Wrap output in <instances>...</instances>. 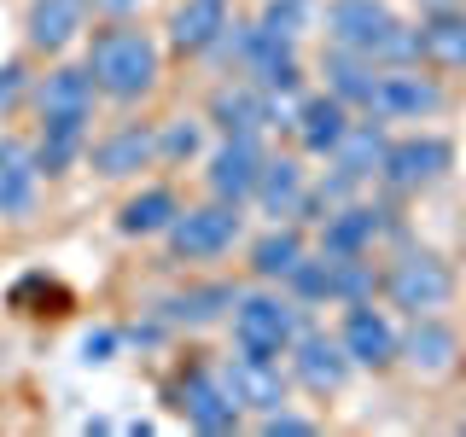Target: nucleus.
I'll use <instances>...</instances> for the list:
<instances>
[{"label": "nucleus", "mask_w": 466, "mask_h": 437, "mask_svg": "<svg viewBox=\"0 0 466 437\" xmlns=\"http://www.w3.org/2000/svg\"><path fill=\"white\" fill-rule=\"evenodd\" d=\"M228 24H233L228 0H175V12H169V47L187 53V58H198V53H210L216 41H222Z\"/></svg>", "instance_id": "412c9836"}, {"label": "nucleus", "mask_w": 466, "mask_h": 437, "mask_svg": "<svg viewBox=\"0 0 466 437\" xmlns=\"http://www.w3.org/2000/svg\"><path fill=\"white\" fill-rule=\"evenodd\" d=\"M87 164H94V175H106V181H128V175H140L146 164H157V128L152 123H123V128H111V135L87 140Z\"/></svg>", "instance_id": "6ab92c4d"}, {"label": "nucleus", "mask_w": 466, "mask_h": 437, "mask_svg": "<svg viewBox=\"0 0 466 437\" xmlns=\"http://www.w3.org/2000/svg\"><path fill=\"white\" fill-rule=\"evenodd\" d=\"M239 239H245V204H228V198L175 210V222L164 228L169 262H216V257H228Z\"/></svg>", "instance_id": "20e7f679"}, {"label": "nucleus", "mask_w": 466, "mask_h": 437, "mask_svg": "<svg viewBox=\"0 0 466 437\" xmlns=\"http://www.w3.org/2000/svg\"><path fill=\"white\" fill-rule=\"evenodd\" d=\"M228 320H233V344L239 350L286 356V344L298 339V327H303V310H298V298H280V291H239Z\"/></svg>", "instance_id": "6e6552de"}, {"label": "nucleus", "mask_w": 466, "mask_h": 437, "mask_svg": "<svg viewBox=\"0 0 466 437\" xmlns=\"http://www.w3.org/2000/svg\"><path fill=\"white\" fill-rule=\"evenodd\" d=\"M233 298H239V286H228V280L193 286V291H181V298H169V320H181V327H216V320H228Z\"/></svg>", "instance_id": "cd10ccee"}, {"label": "nucleus", "mask_w": 466, "mask_h": 437, "mask_svg": "<svg viewBox=\"0 0 466 437\" xmlns=\"http://www.w3.org/2000/svg\"><path fill=\"white\" fill-rule=\"evenodd\" d=\"M320 76H327V94H339L350 111H361V106H368V94H373L379 65H373V58H356V53L332 47L327 58H320Z\"/></svg>", "instance_id": "bb28decb"}, {"label": "nucleus", "mask_w": 466, "mask_h": 437, "mask_svg": "<svg viewBox=\"0 0 466 437\" xmlns=\"http://www.w3.org/2000/svg\"><path fill=\"white\" fill-rule=\"evenodd\" d=\"M309 18H315V0H268L257 24L268 29V36H286V41H298L303 29H309Z\"/></svg>", "instance_id": "c85d7f7f"}, {"label": "nucleus", "mask_w": 466, "mask_h": 437, "mask_svg": "<svg viewBox=\"0 0 466 437\" xmlns=\"http://www.w3.org/2000/svg\"><path fill=\"white\" fill-rule=\"evenodd\" d=\"M291 298L298 303H356V298H373L379 274H373V257H339V251H320L286 274Z\"/></svg>", "instance_id": "0eeeda50"}, {"label": "nucleus", "mask_w": 466, "mask_h": 437, "mask_svg": "<svg viewBox=\"0 0 466 437\" xmlns=\"http://www.w3.org/2000/svg\"><path fill=\"white\" fill-rule=\"evenodd\" d=\"M262 216H274V222H291V216L303 210V198H309V169H303V158H262V175H257V193Z\"/></svg>", "instance_id": "4be33fe9"}, {"label": "nucleus", "mask_w": 466, "mask_h": 437, "mask_svg": "<svg viewBox=\"0 0 466 437\" xmlns=\"http://www.w3.org/2000/svg\"><path fill=\"white\" fill-rule=\"evenodd\" d=\"M0 140H6V135H0Z\"/></svg>", "instance_id": "f704fd0d"}, {"label": "nucleus", "mask_w": 466, "mask_h": 437, "mask_svg": "<svg viewBox=\"0 0 466 437\" xmlns=\"http://www.w3.org/2000/svg\"><path fill=\"white\" fill-rule=\"evenodd\" d=\"M262 135H222V146L210 152V198H228V204H251L257 193V175H262Z\"/></svg>", "instance_id": "f3484780"}, {"label": "nucleus", "mask_w": 466, "mask_h": 437, "mask_svg": "<svg viewBox=\"0 0 466 437\" xmlns=\"http://www.w3.org/2000/svg\"><path fill=\"white\" fill-rule=\"evenodd\" d=\"M210 117H216V128H222V135H262V128H274L268 94H262L257 82H228V87H216Z\"/></svg>", "instance_id": "b1692460"}, {"label": "nucleus", "mask_w": 466, "mask_h": 437, "mask_svg": "<svg viewBox=\"0 0 466 437\" xmlns=\"http://www.w3.org/2000/svg\"><path fill=\"white\" fill-rule=\"evenodd\" d=\"M24 94H29V65L24 58H6V65H0V117L18 106Z\"/></svg>", "instance_id": "2f4dec72"}, {"label": "nucleus", "mask_w": 466, "mask_h": 437, "mask_svg": "<svg viewBox=\"0 0 466 437\" xmlns=\"http://www.w3.org/2000/svg\"><path fill=\"white\" fill-rule=\"evenodd\" d=\"M29 99H35V164L53 181V175L76 169L87 158L99 87L87 76V65H58L29 87Z\"/></svg>", "instance_id": "f257e3e1"}, {"label": "nucleus", "mask_w": 466, "mask_h": 437, "mask_svg": "<svg viewBox=\"0 0 466 437\" xmlns=\"http://www.w3.org/2000/svg\"><path fill=\"white\" fill-rule=\"evenodd\" d=\"M41 187H47V175L35 164V146L24 140H0V222H29L41 204Z\"/></svg>", "instance_id": "a211bd4d"}, {"label": "nucleus", "mask_w": 466, "mask_h": 437, "mask_svg": "<svg viewBox=\"0 0 466 437\" xmlns=\"http://www.w3.org/2000/svg\"><path fill=\"white\" fill-rule=\"evenodd\" d=\"M198 146H204V128L198 123H169L164 135H157V158H198Z\"/></svg>", "instance_id": "c756f323"}, {"label": "nucleus", "mask_w": 466, "mask_h": 437, "mask_svg": "<svg viewBox=\"0 0 466 437\" xmlns=\"http://www.w3.org/2000/svg\"><path fill=\"white\" fill-rule=\"evenodd\" d=\"M175 210H181V198H175L169 187H140V193L123 198V210H116V233H128V239H164Z\"/></svg>", "instance_id": "a878e982"}, {"label": "nucleus", "mask_w": 466, "mask_h": 437, "mask_svg": "<svg viewBox=\"0 0 466 437\" xmlns=\"http://www.w3.org/2000/svg\"><path fill=\"white\" fill-rule=\"evenodd\" d=\"M339 344H344V356L356 361V368H368V373H385V368H397V320H390L385 310H379L373 298H356V303H344Z\"/></svg>", "instance_id": "ddd939ff"}, {"label": "nucleus", "mask_w": 466, "mask_h": 437, "mask_svg": "<svg viewBox=\"0 0 466 437\" xmlns=\"http://www.w3.org/2000/svg\"><path fill=\"white\" fill-rule=\"evenodd\" d=\"M286 356H291V385H303L309 397H339V391L350 385V373H356V361L344 356V344H339V332H315V327H298V339L286 344Z\"/></svg>", "instance_id": "9b49d317"}, {"label": "nucleus", "mask_w": 466, "mask_h": 437, "mask_svg": "<svg viewBox=\"0 0 466 437\" xmlns=\"http://www.w3.org/2000/svg\"><path fill=\"white\" fill-rule=\"evenodd\" d=\"M320 251H339V257H373V245L390 233V210L385 204H332L320 216Z\"/></svg>", "instance_id": "aec40b11"}, {"label": "nucleus", "mask_w": 466, "mask_h": 437, "mask_svg": "<svg viewBox=\"0 0 466 437\" xmlns=\"http://www.w3.org/2000/svg\"><path fill=\"white\" fill-rule=\"evenodd\" d=\"M379 291H385V303L402 310V315H437V310L455 303V269L437 251H402L379 274Z\"/></svg>", "instance_id": "39448f33"}, {"label": "nucleus", "mask_w": 466, "mask_h": 437, "mask_svg": "<svg viewBox=\"0 0 466 437\" xmlns=\"http://www.w3.org/2000/svg\"><path fill=\"white\" fill-rule=\"evenodd\" d=\"M414 65L431 76H466V6H437L414 24Z\"/></svg>", "instance_id": "dca6fc26"}, {"label": "nucleus", "mask_w": 466, "mask_h": 437, "mask_svg": "<svg viewBox=\"0 0 466 437\" xmlns=\"http://www.w3.org/2000/svg\"><path fill=\"white\" fill-rule=\"evenodd\" d=\"M350 123H356V111H350L339 94H309V99L298 106V117H291V128H298V146H303L309 158H327L332 146L344 140Z\"/></svg>", "instance_id": "5701e85b"}, {"label": "nucleus", "mask_w": 466, "mask_h": 437, "mask_svg": "<svg viewBox=\"0 0 466 437\" xmlns=\"http://www.w3.org/2000/svg\"><path fill=\"white\" fill-rule=\"evenodd\" d=\"M397 361L420 379H449L461 368V332L443 315H408V332H397Z\"/></svg>", "instance_id": "4468645a"}, {"label": "nucleus", "mask_w": 466, "mask_h": 437, "mask_svg": "<svg viewBox=\"0 0 466 437\" xmlns=\"http://www.w3.org/2000/svg\"><path fill=\"white\" fill-rule=\"evenodd\" d=\"M443 106H449V94L426 65H379L361 117H379V123H426Z\"/></svg>", "instance_id": "423d86ee"}, {"label": "nucleus", "mask_w": 466, "mask_h": 437, "mask_svg": "<svg viewBox=\"0 0 466 437\" xmlns=\"http://www.w3.org/2000/svg\"><path fill=\"white\" fill-rule=\"evenodd\" d=\"M455 164V146L443 135H402V140H385V158H379V181H385V193H426L437 187Z\"/></svg>", "instance_id": "9d476101"}, {"label": "nucleus", "mask_w": 466, "mask_h": 437, "mask_svg": "<svg viewBox=\"0 0 466 437\" xmlns=\"http://www.w3.org/2000/svg\"><path fill=\"white\" fill-rule=\"evenodd\" d=\"M303 251H309L303 228H298V222H274V228L251 245V274H257L262 286H274V280H286V274L303 262Z\"/></svg>", "instance_id": "393cba45"}, {"label": "nucleus", "mask_w": 466, "mask_h": 437, "mask_svg": "<svg viewBox=\"0 0 466 437\" xmlns=\"http://www.w3.org/2000/svg\"><path fill=\"white\" fill-rule=\"evenodd\" d=\"M111 350H116V332H94L82 344V361H111Z\"/></svg>", "instance_id": "473e14b6"}, {"label": "nucleus", "mask_w": 466, "mask_h": 437, "mask_svg": "<svg viewBox=\"0 0 466 437\" xmlns=\"http://www.w3.org/2000/svg\"><path fill=\"white\" fill-rule=\"evenodd\" d=\"M309 432H315V420L309 414H291L286 402L262 414V437H309Z\"/></svg>", "instance_id": "7c9ffc66"}, {"label": "nucleus", "mask_w": 466, "mask_h": 437, "mask_svg": "<svg viewBox=\"0 0 466 437\" xmlns=\"http://www.w3.org/2000/svg\"><path fill=\"white\" fill-rule=\"evenodd\" d=\"M169 408H175V414H181L193 432H210V437L239 432V420H245V408L233 402L228 385H222V368H204V361H193L187 373H175Z\"/></svg>", "instance_id": "1a4fd4ad"}, {"label": "nucleus", "mask_w": 466, "mask_h": 437, "mask_svg": "<svg viewBox=\"0 0 466 437\" xmlns=\"http://www.w3.org/2000/svg\"><path fill=\"white\" fill-rule=\"evenodd\" d=\"M94 12H106V18H135L140 0H94Z\"/></svg>", "instance_id": "72a5a7b5"}, {"label": "nucleus", "mask_w": 466, "mask_h": 437, "mask_svg": "<svg viewBox=\"0 0 466 437\" xmlns=\"http://www.w3.org/2000/svg\"><path fill=\"white\" fill-rule=\"evenodd\" d=\"M87 18H94V0H29L24 6V41L29 53H70L87 36Z\"/></svg>", "instance_id": "2eb2a0df"}, {"label": "nucleus", "mask_w": 466, "mask_h": 437, "mask_svg": "<svg viewBox=\"0 0 466 437\" xmlns=\"http://www.w3.org/2000/svg\"><path fill=\"white\" fill-rule=\"evenodd\" d=\"M222 385L245 414H268L291 397V373L280 368V356H257V350H239V344L222 361Z\"/></svg>", "instance_id": "f8f14e48"}, {"label": "nucleus", "mask_w": 466, "mask_h": 437, "mask_svg": "<svg viewBox=\"0 0 466 437\" xmlns=\"http://www.w3.org/2000/svg\"><path fill=\"white\" fill-rule=\"evenodd\" d=\"M87 76H94L99 99L111 106H140L157 82H164V47L157 36L135 18H106L87 36Z\"/></svg>", "instance_id": "f03ea898"}, {"label": "nucleus", "mask_w": 466, "mask_h": 437, "mask_svg": "<svg viewBox=\"0 0 466 437\" xmlns=\"http://www.w3.org/2000/svg\"><path fill=\"white\" fill-rule=\"evenodd\" d=\"M327 41L373 65H414V24L390 0H327Z\"/></svg>", "instance_id": "7ed1b4c3"}]
</instances>
